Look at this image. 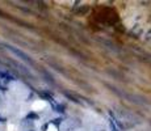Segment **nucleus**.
<instances>
[{"label":"nucleus","instance_id":"2","mask_svg":"<svg viewBox=\"0 0 151 131\" xmlns=\"http://www.w3.org/2000/svg\"><path fill=\"white\" fill-rule=\"evenodd\" d=\"M0 79L4 81H13L15 80V76H12L11 73L6 72V71H0Z\"/></svg>","mask_w":151,"mask_h":131},{"label":"nucleus","instance_id":"8","mask_svg":"<svg viewBox=\"0 0 151 131\" xmlns=\"http://www.w3.org/2000/svg\"><path fill=\"white\" fill-rule=\"evenodd\" d=\"M48 126H49L48 123H46V125H43V126H42V131H46V128H48Z\"/></svg>","mask_w":151,"mask_h":131},{"label":"nucleus","instance_id":"3","mask_svg":"<svg viewBox=\"0 0 151 131\" xmlns=\"http://www.w3.org/2000/svg\"><path fill=\"white\" fill-rule=\"evenodd\" d=\"M40 96L43 97L45 100H48L49 102H51V104H53V97H51L49 93H46V92H40Z\"/></svg>","mask_w":151,"mask_h":131},{"label":"nucleus","instance_id":"6","mask_svg":"<svg viewBox=\"0 0 151 131\" xmlns=\"http://www.w3.org/2000/svg\"><path fill=\"white\" fill-rule=\"evenodd\" d=\"M110 128H112V131H118V128H117V126L114 125L113 121H110Z\"/></svg>","mask_w":151,"mask_h":131},{"label":"nucleus","instance_id":"4","mask_svg":"<svg viewBox=\"0 0 151 131\" xmlns=\"http://www.w3.org/2000/svg\"><path fill=\"white\" fill-rule=\"evenodd\" d=\"M64 110H66V105H63V104H59L55 106V111H58V113H64Z\"/></svg>","mask_w":151,"mask_h":131},{"label":"nucleus","instance_id":"9","mask_svg":"<svg viewBox=\"0 0 151 131\" xmlns=\"http://www.w3.org/2000/svg\"><path fill=\"white\" fill-rule=\"evenodd\" d=\"M4 121H6V119H4V118L1 117V115H0V122H4Z\"/></svg>","mask_w":151,"mask_h":131},{"label":"nucleus","instance_id":"5","mask_svg":"<svg viewBox=\"0 0 151 131\" xmlns=\"http://www.w3.org/2000/svg\"><path fill=\"white\" fill-rule=\"evenodd\" d=\"M30 119H33V121H34V119H38V114H37V113H29V114H28L27 115V121H30Z\"/></svg>","mask_w":151,"mask_h":131},{"label":"nucleus","instance_id":"1","mask_svg":"<svg viewBox=\"0 0 151 131\" xmlns=\"http://www.w3.org/2000/svg\"><path fill=\"white\" fill-rule=\"evenodd\" d=\"M7 49H8L11 52H13V54L16 55V56H19L21 60H24V62L29 63V64H33V60L29 58V55H27V54H25V52H22L21 50L15 49V47H12V46H7Z\"/></svg>","mask_w":151,"mask_h":131},{"label":"nucleus","instance_id":"7","mask_svg":"<svg viewBox=\"0 0 151 131\" xmlns=\"http://www.w3.org/2000/svg\"><path fill=\"white\" fill-rule=\"evenodd\" d=\"M62 122V119H61V118H57V119H54L53 121V123H54V125H59V123H61Z\"/></svg>","mask_w":151,"mask_h":131},{"label":"nucleus","instance_id":"10","mask_svg":"<svg viewBox=\"0 0 151 131\" xmlns=\"http://www.w3.org/2000/svg\"><path fill=\"white\" fill-rule=\"evenodd\" d=\"M29 131H34V130H29Z\"/></svg>","mask_w":151,"mask_h":131}]
</instances>
